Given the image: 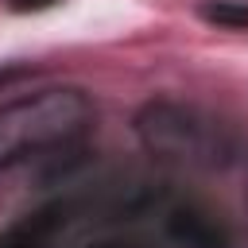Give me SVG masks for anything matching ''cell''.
I'll return each instance as SVG.
<instances>
[{
  "label": "cell",
  "mask_w": 248,
  "mask_h": 248,
  "mask_svg": "<svg viewBox=\"0 0 248 248\" xmlns=\"http://www.w3.org/2000/svg\"><path fill=\"white\" fill-rule=\"evenodd\" d=\"M12 12H43V8H54L58 0H4Z\"/></svg>",
  "instance_id": "obj_6"
},
{
  "label": "cell",
  "mask_w": 248,
  "mask_h": 248,
  "mask_svg": "<svg viewBox=\"0 0 248 248\" xmlns=\"http://www.w3.org/2000/svg\"><path fill=\"white\" fill-rule=\"evenodd\" d=\"M136 136L147 155L194 170L232 167L244 147L240 136L213 112L182 101H151L136 112Z\"/></svg>",
  "instance_id": "obj_2"
},
{
  "label": "cell",
  "mask_w": 248,
  "mask_h": 248,
  "mask_svg": "<svg viewBox=\"0 0 248 248\" xmlns=\"http://www.w3.org/2000/svg\"><path fill=\"white\" fill-rule=\"evenodd\" d=\"M93 116V101L74 85L35 89L0 105V174L50 151L78 147L89 136Z\"/></svg>",
  "instance_id": "obj_1"
},
{
  "label": "cell",
  "mask_w": 248,
  "mask_h": 248,
  "mask_svg": "<svg viewBox=\"0 0 248 248\" xmlns=\"http://www.w3.org/2000/svg\"><path fill=\"white\" fill-rule=\"evenodd\" d=\"M198 16L205 23L229 27V31H244L248 27V0H202Z\"/></svg>",
  "instance_id": "obj_5"
},
{
  "label": "cell",
  "mask_w": 248,
  "mask_h": 248,
  "mask_svg": "<svg viewBox=\"0 0 248 248\" xmlns=\"http://www.w3.org/2000/svg\"><path fill=\"white\" fill-rule=\"evenodd\" d=\"M167 236L178 248H229V229L202 205H178L167 217Z\"/></svg>",
  "instance_id": "obj_3"
},
{
  "label": "cell",
  "mask_w": 248,
  "mask_h": 248,
  "mask_svg": "<svg viewBox=\"0 0 248 248\" xmlns=\"http://www.w3.org/2000/svg\"><path fill=\"white\" fill-rule=\"evenodd\" d=\"M58 225H62V209L58 205L35 209V213L19 217L16 225H8L0 232V248H50L54 236H58Z\"/></svg>",
  "instance_id": "obj_4"
}]
</instances>
